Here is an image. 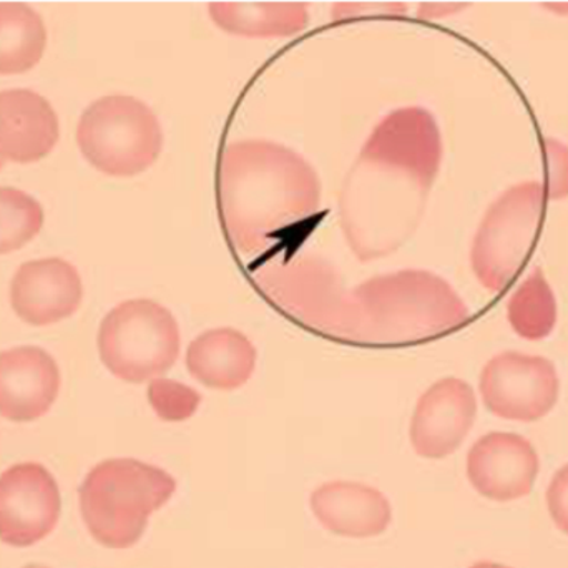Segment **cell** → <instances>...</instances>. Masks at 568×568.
I'll return each instance as SVG.
<instances>
[{"label":"cell","mask_w":568,"mask_h":568,"mask_svg":"<svg viewBox=\"0 0 568 568\" xmlns=\"http://www.w3.org/2000/svg\"><path fill=\"white\" fill-rule=\"evenodd\" d=\"M248 276L284 317L346 346H416L470 321L454 287L424 270L374 276L349 290L333 263L286 248L248 268Z\"/></svg>","instance_id":"cell-1"},{"label":"cell","mask_w":568,"mask_h":568,"mask_svg":"<svg viewBox=\"0 0 568 568\" xmlns=\"http://www.w3.org/2000/svg\"><path fill=\"white\" fill-rule=\"evenodd\" d=\"M443 153L429 110L397 109L374 126L339 195L341 229L359 262L397 252L416 232Z\"/></svg>","instance_id":"cell-2"},{"label":"cell","mask_w":568,"mask_h":568,"mask_svg":"<svg viewBox=\"0 0 568 568\" xmlns=\"http://www.w3.org/2000/svg\"><path fill=\"white\" fill-rule=\"evenodd\" d=\"M216 200L230 248L252 268L310 226L320 212L321 180L294 150L240 140L220 152Z\"/></svg>","instance_id":"cell-3"},{"label":"cell","mask_w":568,"mask_h":568,"mask_svg":"<svg viewBox=\"0 0 568 568\" xmlns=\"http://www.w3.org/2000/svg\"><path fill=\"white\" fill-rule=\"evenodd\" d=\"M176 490L166 470L136 459L97 464L79 489L80 514L90 536L106 549H130Z\"/></svg>","instance_id":"cell-4"},{"label":"cell","mask_w":568,"mask_h":568,"mask_svg":"<svg viewBox=\"0 0 568 568\" xmlns=\"http://www.w3.org/2000/svg\"><path fill=\"white\" fill-rule=\"evenodd\" d=\"M547 200L540 183L526 182L489 206L470 252L474 275L486 290L503 293L523 275L539 243Z\"/></svg>","instance_id":"cell-5"},{"label":"cell","mask_w":568,"mask_h":568,"mask_svg":"<svg viewBox=\"0 0 568 568\" xmlns=\"http://www.w3.org/2000/svg\"><path fill=\"white\" fill-rule=\"evenodd\" d=\"M77 143L90 165L110 176H135L159 160L163 132L142 100L106 95L83 110Z\"/></svg>","instance_id":"cell-6"},{"label":"cell","mask_w":568,"mask_h":568,"mask_svg":"<svg viewBox=\"0 0 568 568\" xmlns=\"http://www.w3.org/2000/svg\"><path fill=\"white\" fill-rule=\"evenodd\" d=\"M97 346L113 376L140 384L172 369L180 356L182 336L172 311L156 301L130 300L103 317Z\"/></svg>","instance_id":"cell-7"},{"label":"cell","mask_w":568,"mask_h":568,"mask_svg":"<svg viewBox=\"0 0 568 568\" xmlns=\"http://www.w3.org/2000/svg\"><path fill=\"white\" fill-rule=\"evenodd\" d=\"M479 387L494 416L536 423L556 407L560 379L547 357L507 351L486 364Z\"/></svg>","instance_id":"cell-8"},{"label":"cell","mask_w":568,"mask_h":568,"mask_svg":"<svg viewBox=\"0 0 568 568\" xmlns=\"http://www.w3.org/2000/svg\"><path fill=\"white\" fill-rule=\"evenodd\" d=\"M62 510L55 477L37 463L16 464L0 476V540L23 549L55 529Z\"/></svg>","instance_id":"cell-9"},{"label":"cell","mask_w":568,"mask_h":568,"mask_svg":"<svg viewBox=\"0 0 568 568\" xmlns=\"http://www.w3.org/2000/svg\"><path fill=\"white\" fill-rule=\"evenodd\" d=\"M477 416V400L470 384L444 377L417 400L410 420V444L424 459H444L459 449Z\"/></svg>","instance_id":"cell-10"},{"label":"cell","mask_w":568,"mask_h":568,"mask_svg":"<svg viewBox=\"0 0 568 568\" xmlns=\"http://www.w3.org/2000/svg\"><path fill=\"white\" fill-rule=\"evenodd\" d=\"M539 469L537 450L519 434H486L467 454L470 484L480 496L496 503L529 496Z\"/></svg>","instance_id":"cell-11"},{"label":"cell","mask_w":568,"mask_h":568,"mask_svg":"<svg viewBox=\"0 0 568 568\" xmlns=\"http://www.w3.org/2000/svg\"><path fill=\"white\" fill-rule=\"evenodd\" d=\"M82 297L79 272L62 258L23 263L10 283L12 310L32 326H49L72 316Z\"/></svg>","instance_id":"cell-12"},{"label":"cell","mask_w":568,"mask_h":568,"mask_svg":"<svg viewBox=\"0 0 568 568\" xmlns=\"http://www.w3.org/2000/svg\"><path fill=\"white\" fill-rule=\"evenodd\" d=\"M60 390L55 359L42 347L19 346L0 353V417L32 423L49 413Z\"/></svg>","instance_id":"cell-13"},{"label":"cell","mask_w":568,"mask_h":568,"mask_svg":"<svg viewBox=\"0 0 568 568\" xmlns=\"http://www.w3.org/2000/svg\"><path fill=\"white\" fill-rule=\"evenodd\" d=\"M59 116L49 100L27 89L0 92V159L36 163L59 142Z\"/></svg>","instance_id":"cell-14"},{"label":"cell","mask_w":568,"mask_h":568,"mask_svg":"<svg viewBox=\"0 0 568 568\" xmlns=\"http://www.w3.org/2000/svg\"><path fill=\"white\" fill-rule=\"evenodd\" d=\"M317 523L334 536L369 539L386 532L393 509L383 493L359 483L334 480L311 494Z\"/></svg>","instance_id":"cell-15"},{"label":"cell","mask_w":568,"mask_h":568,"mask_svg":"<svg viewBox=\"0 0 568 568\" xmlns=\"http://www.w3.org/2000/svg\"><path fill=\"white\" fill-rule=\"evenodd\" d=\"M258 351L233 327L205 331L186 349V369L193 379L216 390H235L252 379Z\"/></svg>","instance_id":"cell-16"},{"label":"cell","mask_w":568,"mask_h":568,"mask_svg":"<svg viewBox=\"0 0 568 568\" xmlns=\"http://www.w3.org/2000/svg\"><path fill=\"white\" fill-rule=\"evenodd\" d=\"M209 9L216 27L250 39L294 36L310 23L304 2H212Z\"/></svg>","instance_id":"cell-17"},{"label":"cell","mask_w":568,"mask_h":568,"mask_svg":"<svg viewBox=\"0 0 568 568\" xmlns=\"http://www.w3.org/2000/svg\"><path fill=\"white\" fill-rule=\"evenodd\" d=\"M42 17L22 2H0V75L26 73L45 52Z\"/></svg>","instance_id":"cell-18"},{"label":"cell","mask_w":568,"mask_h":568,"mask_svg":"<svg viewBox=\"0 0 568 568\" xmlns=\"http://www.w3.org/2000/svg\"><path fill=\"white\" fill-rule=\"evenodd\" d=\"M510 326L524 339L540 341L550 336L557 324V300L540 268L534 270L507 304Z\"/></svg>","instance_id":"cell-19"},{"label":"cell","mask_w":568,"mask_h":568,"mask_svg":"<svg viewBox=\"0 0 568 568\" xmlns=\"http://www.w3.org/2000/svg\"><path fill=\"white\" fill-rule=\"evenodd\" d=\"M43 226V209L29 193L0 186V255L32 242Z\"/></svg>","instance_id":"cell-20"},{"label":"cell","mask_w":568,"mask_h":568,"mask_svg":"<svg viewBox=\"0 0 568 568\" xmlns=\"http://www.w3.org/2000/svg\"><path fill=\"white\" fill-rule=\"evenodd\" d=\"M146 396L156 416L165 423L189 420L202 404L199 390L166 377L150 381Z\"/></svg>","instance_id":"cell-21"},{"label":"cell","mask_w":568,"mask_h":568,"mask_svg":"<svg viewBox=\"0 0 568 568\" xmlns=\"http://www.w3.org/2000/svg\"><path fill=\"white\" fill-rule=\"evenodd\" d=\"M547 179H549L550 200H564L568 196V149L557 140H546Z\"/></svg>","instance_id":"cell-22"},{"label":"cell","mask_w":568,"mask_h":568,"mask_svg":"<svg viewBox=\"0 0 568 568\" xmlns=\"http://www.w3.org/2000/svg\"><path fill=\"white\" fill-rule=\"evenodd\" d=\"M547 507L557 529L568 536V464L557 470L547 489Z\"/></svg>","instance_id":"cell-23"},{"label":"cell","mask_w":568,"mask_h":568,"mask_svg":"<svg viewBox=\"0 0 568 568\" xmlns=\"http://www.w3.org/2000/svg\"><path fill=\"white\" fill-rule=\"evenodd\" d=\"M470 568H510V567L503 566V564L477 562V564H474V566Z\"/></svg>","instance_id":"cell-24"},{"label":"cell","mask_w":568,"mask_h":568,"mask_svg":"<svg viewBox=\"0 0 568 568\" xmlns=\"http://www.w3.org/2000/svg\"><path fill=\"white\" fill-rule=\"evenodd\" d=\"M23 568H49V567H45V566H37V564H30V566H26Z\"/></svg>","instance_id":"cell-25"},{"label":"cell","mask_w":568,"mask_h":568,"mask_svg":"<svg viewBox=\"0 0 568 568\" xmlns=\"http://www.w3.org/2000/svg\"><path fill=\"white\" fill-rule=\"evenodd\" d=\"M2 169H3V160L0 159V170H2Z\"/></svg>","instance_id":"cell-26"}]
</instances>
